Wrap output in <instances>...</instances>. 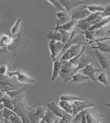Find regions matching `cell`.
<instances>
[{
    "mask_svg": "<svg viewBox=\"0 0 110 123\" xmlns=\"http://www.w3.org/2000/svg\"><path fill=\"white\" fill-rule=\"evenodd\" d=\"M7 76L10 78L12 76H15L17 80L21 83L32 85V84H35L36 82L35 79H32L30 76L21 70L8 71L7 73Z\"/></svg>",
    "mask_w": 110,
    "mask_h": 123,
    "instance_id": "cell-3",
    "label": "cell"
},
{
    "mask_svg": "<svg viewBox=\"0 0 110 123\" xmlns=\"http://www.w3.org/2000/svg\"><path fill=\"white\" fill-rule=\"evenodd\" d=\"M96 106L95 104L89 101L87 99L83 100H76L73 102V115L75 116L76 114L87 108H90Z\"/></svg>",
    "mask_w": 110,
    "mask_h": 123,
    "instance_id": "cell-6",
    "label": "cell"
},
{
    "mask_svg": "<svg viewBox=\"0 0 110 123\" xmlns=\"http://www.w3.org/2000/svg\"><path fill=\"white\" fill-rule=\"evenodd\" d=\"M96 43H97V46H92L91 48L94 49H98L100 52L103 53L110 54V45L103 42V41H98Z\"/></svg>",
    "mask_w": 110,
    "mask_h": 123,
    "instance_id": "cell-18",
    "label": "cell"
},
{
    "mask_svg": "<svg viewBox=\"0 0 110 123\" xmlns=\"http://www.w3.org/2000/svg\"><path fill=\"white\" fill-rule=\"evenodd\" d=\"M46 38L49 40H55V41H60L62 40V35L59 30H53L48 32L46 35Z\"/></svg>",
    "mask_w": 110,
    "mask_h": 123,
    "instance_id": "cell-19",
    "label": "cell"
},
{
    "mask_svg": "<svg viewBox=\"0 0 110 123\" xmlns=\"http://www.w3.org/2000/svg\"><path fill=\"white\" fill-rule=\"evenodd\" d=\"M94 54L102 68L106 72H108L110 69V59L98 49H94Z\"/></svg>",
    "mask_w": 110,
    "mask_h": 123,
    "instance_id": "cell-7",
    "label": "cell"
},
{
    "mask_svg": "<svg viewBox=\"0 0 110 123\" xmlns=\"http://www.w3.org/2000/svg\"><path fill=\"white\" fill-rule=\"evenodd\" d=\"M104 116L99 113L96 109V106L87 109L86 113V123H102V118Z\"/></svg>",
    "mask_w": 110,
    "mask_h": 123,
    "instance_id": "cell-5",
    "label": "cell"
},
{
    "mask_svg": "<svg viewBox=\"0 0 110 123\" xmlns=\"http://www.w3.org/2000/svg\"><path fill=\"white\" fill-rule=\"evenodd\" d=\"M56 16L57 18L56 25L65 24L71 20V17L67 11H58L56 14Z\"/></svg>",
    "mask_w": 110,
    "mask_h": 123,
    "instance_id": "cell-15",
    "label": "cell"
},
{
    "mask_svg": "<svg viewBox=\"0 0 110 123\" xmlns=\"http://www.w3.org/2000/svg\"><path fill=\"white\" fill-rule=\"evenodd\" d=\"M106 106H107V107L110 109V103H106Z\"/></svg>",
    "mask_w": 110,
    "mask_h": 123,
    "instance_id": "cell-44",
    "label": "cell"
},
{
    "mask_svg": "<svg viewBox=\"0 0 110 123\" xmlns=\"http://www.w3.org/2000/svg\"><path fill=\"white\" fill-rule=\"evenodd\" d=\"M8 72V68L6 65L0 66V75H7Z\"/></svg>",
    "mask_w": 110,
    "mask_h": 123,
    "instance_id": "cell-39",
    "label": "cell"
},
{
    "mask_svg": "<svg viewBox=\"0 0 110 123\" xmlns=\"http://www.w3.org/2000/svg\"><path fill=\"white\" fill-rule=\"evenodd\" d=\"M47 109L44 107H42V106L38 107L35 109V114L37 116V117H39L41 120L42 118H43V116H45V112L47 111Z\"/></svg>",
    "mask_w": 110,
    "mask_h": 123,
    "instance_id": "cell-35",
    "label": "cell"
},
{
    "mask_svg": "<svg viewBox=\"0 0 110 123\" xmlns=\"http://www.w3.org/2000/svg\"><path fill=\"white\" fill-rule=\"evenodd\" d=\"M4 109V105L2 103H0V111H1V110H3Z\"/></svg>",
    "mask_w": 110,
    "mask_h": 123,
    "instance_id": "cell-43",
    "label": "cell"
},
{
    "mask_svg": "<svg viewBox=\"0 0 110 123\" xmlns=\"http://www.w3.org/2000/svg\"><path fill=\"white\" fill-rule=\"evenodd\" d=\"M62 61V66H61L59 76L61 80H63V83H67V82H70L72 79V76L74 74V70L75 68L69 61Z\"/></svg>",
    "mask_w": 110,
    "mask_h": 123,
    "instance_id": "cell-2",
    "label": "cell"
},
{
    "mask_svg": "<svg viewBox=\"0 0 110 123\" xmlns=\"http://www.w3.org/2000/svg\"><path fill=\"white\" fill-rule=\"evenodd\" d=\"M86 98L78 97L72 95H62L60 96V100H64V101H68V102H74L76 100H83Z\"/></svg>",
    "mask_w": 110,
    "mask_h": 123,
    "instance_id": "cell-30",
    "label": "cell"
},
{
    "mask_svg": "<svg viewBox=\"0 0 110 123\" xmlns=\"http://www.w3.org/2000/svg\"><path fill=\"white\" fill-rule=\"evenodd\" d=\"M6 96L5 92L0 89V100H1V102H2V99L4 98V96Z\"/></svg>",
    "mask_w": 110,
    "mask_h": 123,
    "instance_id": "cell-41",
    "label": "cell"
},
{
    "mask_svg": "<svg viewBox=\"0 0 110 123\" xmlns=\"http://www.w3.org/2000/svg\"><path fill=\"white\" fill-rule=\"evenodd\" d=\"M83 6V7L86 8L91 12H103L104 11V9H105V6H103L102 5L92 4V5L88 6Z\"/></svg>",
    "mask_w": 110,
    "mask_h": 123,
    "instance_id": "cell-24",
    "label": "cell"
},
{
    "mask_svg": "<svg viewBox=\"0 0 110 123\" xmlns=\"http://www.w3.org/2000/svg\"><path fill=\"white\" fill-rule=\"evenodd\" d=\"M74 116L72 115L71 113H67L65 111H63V116L60 118L59 120V123H73Z\"/></svg>",
    "mask_w": 110,
    "mask_h": 123,
    "instance_id": "cell-26",
    "label": "cell"
},
{
    "mask_svg": "<svg viewBox=\"0 0 110 123\" xmlns=\"http://www.w3.org/2000/svg\"><path fill=\"white\" fill-rule=\"evenodd\" d=\"M60 118L57 117L50 109H47L45 116L41 120V123H55L59 122Z\"/></svg>",
    "mask_w": 110,
    "mask_h": 123,
    "instance_id": "cell-14",
    "label": "cell"
},
{
    "mask_svg": "<svg viewBox=\"0 0 110 123\" xmlns=\"http://www.w3.org/2000/svg\"><path fill=\"white\" fill-rule=\"evenodd\" d=\"M80 73L87 76L90 80H92L94 82H96L97 79L96 78V73H100V70L98 69H96L94 67L93 64L91 63L87 66H85L84 68L81 69L79 71Z\"/></svg>",
    "mask_w": 110,
    "mask_h": 123,
    "instance_id": "cell-9",
    "label": "cell"
},
{
    "mask_svg": "<svg viewBox=\"0 0 110 123\" xmlns=\"http://www.w3.org/2000/svg\"><path fill=\"white\" fill-rule=\"evenodd\" d=\"M76 27L80 28V30H82L84 32V31H87L90 29V27H91V24H90V22H87L85 20V19H80L78 21Z\"/></svg>",
    "mask_w": 110,
    "mask_h": 123,
    "instance_id": "cell-29",
    "label": "cell"
},
{
    "mask_svg": "<svg viewBox=\"0 0 110 123\" xmlns=\"http://www.w3.org/2000/svg\"><path fill=\"white\" fill-rule=\"evenodd\" d=\"M13 101L15 105L14 111L21 118L23 123H29L28 114L31 107H30L26 103L24 94H21L18 96H17L13 99Z\"/></svg>",
    "mask_w": 110,
    "mask_h": 123,
    "instance_id": "cell-1",
    "label": "cell"
},
{
    "mask_svg": "<svg viewBox=\"0 0 110 123\" xmlns=\"http://www.w3.org/2000/svg\"><path fill=\"white\" fill-rule=\"evenodd\" d=\"M47 108L50 109V111L56 115L57 117L61 118L63 116V110L61 107L60 106L57 105L55 103V102H50L47 105Z\"/></svg>",
    "mask_w": 110,
    "mask_h": 123,
    "instance_id": "cell-17",
    "label": "cell"
},
{
    "mask_svg": "<svg viewBox=\"0 0 110 123\" xmlns=\"http://www.w3.org/2000/svg\"><path fill=\"white\" fill-rule=\"evenodd\" d=\"M89 78L85 76L84 74H83L82 73H80V72L76 73V74H73L72 76V79L71 80V83H82L84 82L85 80H89Z\"/></svg>",
    "mask_w": 110,
    "mask_h": 123,
    "instance_id": "cell-21",
    "label": "cell"
},
{
    "mask_svg": "<svg viewBox=\"0 0 110 123\" xmlns=\"http://www.w3.org/2000/svg\"><path fill=\"white\" fill-rule=\"evenodd\" d=\"M93 60L89 56H87V54L85 53V51L83 52V54H81L79 61V63L78 65L74 68V74L79 72L80 69L84 68L85 66H87V65H89L91 63H92Z\"/></svg>",
    "mask_w": 110,
    "mask_h": 123,
    "instance_id": "cell-12",
    "label": "cell"
},
{
    "mask_svg": "<svg viewBox=\"0 0 110 123\" xmlns=\"http://www.w3.org/2000/svg\"><path fill=\"white\" fill-rule=\"evenodd\" d=\"M91 14V12L87 10L86 8L80 5L79 6V9L75 10L70 15L71 19L79 21L80 19H86Z\"/></svg>",
    "mask_w": 110,
    "mask_h": 123,
    "instance_id": "cell-10",
    "label": "cell"
},
{
    "mask_svg": "<svg viewBox=\"0 0 110 123\" xmlns=\"http://www.w3.org/2000/svg\"><path fill=\"white\" fill-rule=\"evenodd\" d=\"M85 37L84 33L83 34H80V35H76V33L75 36L74 37L73 39V45L74 44H85L86 43L85 42Z\"/></svg>",
    "mask_w": 110,
    "mask_h": 123,
    "instance_id": "cell-32",
    "label": "cell"
},
{
    "mask_svg": "<svg viewBox=\"0 0 110 123\" xmlns=\"http://www.w3.org/2000/svg\"><path fill=\"white\" fill-rule=\"evenodd\" d=\"M2 103L4 106V108L9 109L10 110H13L15 109V105H14V101L13 99H12L9 96H8L6 94L4 98L2 99Z\"/></svg>",
    "mask_w": 110,
    "mask_h": 123,
    "instance_id": "cell-23",
    "label": "cell"
},
{
    "mask_svg": "<svg viewBox=\"0 0 110 123\" xmlns=\"http://www.w3.org/2000/svg\"><path fill=\"white\" fill-rule=\"evenodd\" d=\"M47 1L53 6L58 11H66L64 9V8L61 6L59 0H47Z\"/></svg>",
    "mask_w": 110,
    "mask_h": 123,
    "instance_id": "cell-36",
    "label": "cell"
},
{
    "mask_svg": "<svg viewBox=\"0 0 110 123\" xmlns=\"http://www.w3.org/2000/svg\"><path fill=\"white\" fill-rule=\"evenodd\" d=\"M25 90V88H24L22 87L21 88L16 89H13V90H11V91H9V92H6V94H7L8 96H9L12 99H14L17 96H18L19 95H20L21 94L24 93Z\"/></svg>",
    "mask_w": 110,
    "mask_h": 123,
    "instance_id": "cell-28",
    "label": "cell"
},
{
    "mask_svg": "<svg viewBox=\"0 0 110 123\" xmlns=\"http://www.w3.org/2000/svg\"><path fill=\"white\" fill-rule=\"evenodd\" d=\"M61 6L67 12L73 8H77L80 5L84 4V1L81 0H59Z\"/></svg>",
    "mask_w": 110,
    "mask_h": 123,
    "instance_id": "cell-11",
    "label": "cell"
},
{
    "mask_svg": "<svg viewBox=\"0 0 110 123\" xmlns=\"http://www.w3.org/2000/svg\"><path fill=\"white\" fill-rule=\"evenodd\" d=\"M0 123H4V118L3 116V110L0 111Z\"/></svg>",
    "mask_w": 110,
    "mask_h": 123,
    "instance_id": "cell-42",
    "label": "cell"
},
{
    "mask_svg": "<svg viewBox=\"0 0 110 123\" xmlns=\"http://www.w3.org/2000/svg\"><path fill=\"white\" fill-rule=\"evenodd\" d=\"M28 117L29 120V123H40L41 119L37 116L35 114V109L32 108H30V109L28 111Z\"/></svg>",
    "mask_w": 110,
    "mask_h": 123,
    "instance_id": "cell-27",
    "label": "cell"
},
{
    "mask_svg": "<svg viewBox=\"0 0 110 123\" xmlns=\"http://www.w3.org/2000/svg\"><path fill=\"white\" fill-rule=\"evenodd\" d=\"M84 44H74L70 47L69 49H67L63 54L60 57L61 61H70L74 56H76L83 49Z\"/></svg>",
    "mask_w": 110,
    "mask_h": 123,
    "instance_id": "cell-4",
    "label": "cell"
},
{
    "mask_svg": "<svg viewBox=\"0 0 110 123\" xmlns=\"http://www.w3.org/2000/svg\"><path fill=\"white\" fill-rule=\"evenodd\" d=\"M10 123H23V120L20 116L17 113H15L12 115L10 118Z\"/></svg>",
    "mask_w": 110,
    "mask_h": 123,
    "instance_id": "cell-37",
    "label": "cell"
},
{
    "mask_svg": "<svg viewBox=\"0 0 110 123\" xmlns=\"http://www.w3.org/2000/svg\"><path fill=\"white\" fill-rule=\"evenodd\" d=\"M96 79L99 83L103 84L105 85H109V79H108V76H107V74L106 73V72L100 73Z\"/></svg>",
    "mask_w": 110,
    "mask_h": 123,
    "instance_id": "cell-33",
    "label": "cell"
},
{
    "mask_svg": "<svg viewBox=\"0 0 110 123\" xmlns=\"http://www.w3.org/2000/svg\"><path fill=\"white\" fill-rule=\"evenodd\" d=\"M61 32L62 35V40L61 41L64 43H65L67 40L70 39V36H71V32H67V31H65V30H59Z\"/></svg>",
    "mask_w": 110,
    "mask_h": 123,
    "instance_id": "cell-38",
    "label": "cell"
},
{
    "mask_svg": "<svg viewBox=\"0 0 110 123\" xmlns=\"http://www.w3.org/2000/svg\"><path fill=\"white\" fill-rule=\"evenodd\" d=\"M107 26H106L103 28H100V29L93 30H87L84 31L83 33L85 35V39L89 41H92V40L96 39V38L100 37L101 36H103L106 33H107V31L109 30H107Z\"/></svg>",
    "mask_w": 110,
    "mask_h": 123,
    "instance_id": "cell-8",
    "label": "cell"
},
{
    "mask_svg": "<svg viewBox=\"0 0 110 123\" xmlns=\"http://www.w3.org/2000/svg\"><path fill=\"white\" fill-rule=\"evenodd\" d=\"M78 21H76L74 19H71L66 24L60 25H56L54 30H62L67 32H72L74 28H76V25L77 24Z\"/></svg>",
    "mask_w": 110,
    "mask_h": 123,
    "instance_id": "cell-16",
    "label": "cell"
},
{
    "mask_svg": "<svg viewBox=\"0 0 110 123\" xmlns=\"http://www.w3.org/2000/svg\"><path fill=\"white\" fill-rule=\"evenodd\" d=\"M52 61H53V69H52V74L51 77V81L55 82V80L60 74L61 66H62V61L60 59L58 58L53 60Z\"/></svg>",
    "mask_w": 110,
    "mask_h": 123,
    "instance_id": "cell-13",
    "label": "cell"
},
{
    "mask_svg": "<svg viewBox=\"0 0 110 123\" xmlns=\"http://www.w3.org/2000/svg\"><path fill=\"white\" fill-rule=\"evenodd\" d=\"M59 105L63 111L73 115V102H68L64 100H60ZM74 116V115H73Z\"/></svg>",
    "mask_w": 110,
    "mask_h": 123,
    "instance_id": "cell-20",
    "label": "cell"
},
{
    "mask_svg": "<svg viewBox=\"0 0 110 123\" xmlns=\"http://www.w3.org/2000/svg\"><path fill=\"white\" fill-rule=\"evenodd\" d=\"M107 33H110V30H108V31H107Z\"/></svg>",
    "mask_w": 110,
    "mask_h": 123,
    "instance_id": "cell-45",
    "label": "cell"
},
{
    "mask_svg": "<svg viewBox=\"0 0 110 123\" xmlns=\"http://www.w3.org/2000/svg\"><path fill=\"white\" fill-rule=\"evenodd\" d=\"M55 43L56 41L55 40H49L48 42V48L50 52V59L52 61L56 59V52H55Z\"/></svg>",
    "mask_w": 110,
    "mask_h": 123,
    "instance_id": "cell-31",
    "label": "cell"
},
{
    "mask_svg": "<svg viewBox=\"0 0 110 123\" xmlns=\"http://www.w3.org/2000/svg\"><path fill=\"white\" fill-rule=\"evenodd\" d=\"M87 109L80 111V112L76 114L73 120V123H86V113L87 111Z\"/></svg>",
    "mask_w": 110,
    "mask_h": 123,
    "instance_id": "cell-22",
    "label": "cell"
},
{
    "mask_svg": "<svg viewBox=\"0 0 110 123\" xmlns=\"http://www.w3.org/2000/svg\"><path fill=\"white\" fill-rule=\"evenodd\" d=\"M15 113V112L13 110H10L9 109L7 108L4 109H3V116L4 118V123H10V117Z\"/></svg>",
    "mask_w": 110,
    "mask_h": 123,
    "instance_id": "cell-34",
    "label": "cell"
},
{
    "mask_svg": "<svg viewBox=\"0 0 110 123\" xmlns=\"http://www.w3.org/2000/svg\"><path fill=\"white\" fill-rule=\"evenodd\" d=\"M103 13L104 17H110V4L105 6V9Z\"/></svg>",
    "mask_w": 110,
    "mask_h": 123,
    "instance_id": "cell-40",
    "label": "cell"
},
{
    "mask_svg": "<svg viewBox=\"0 0 110 123\" xmlns=\"http://www.w3.org/2000/svg\"><path fill=\"white\" fill-rule=\"evenodd\" d=\"M21 24H22V19L21 18L17 19V21H15L14 25L12 26L11 29H10V32H11L12 35H15L19 33V32L21 30Z\"/></svg>",
    "mask_w": 110,
    "mask_h": 123,
    "instance_id": "cell-25",
    "label": "cell"
}]
</instances>
